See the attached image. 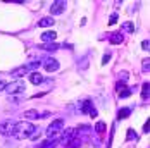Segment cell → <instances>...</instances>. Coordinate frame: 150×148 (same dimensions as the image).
<instances>
[{
  "label": "cell",
  "instance_id": "4316f807",
  "mask_svg": "<svg viewBox=\"0 0 150 148\" xmlns=\"http://www.w3.org/2000/svg\"><path fill=\"white\" fill-rule=\"evenodd\" d=\"M142 69H143L145 73H149V71H150V60H149V59L143 60V64H142Z\"/></svg>",
  "mask_w": 150,
  "mask_h": 148
},
{
  "label": "cell",
  "instance_id": "4fadbf2b",
  "mask_svg": "<svg viewBox=\"0 0 150 148\" xmlns=\"http://www.w3.org/2000/svg\"><path fill=\"white\" fill-rule=\"evenodd\" d=\"M57 143H59L57 138H50V140H45L43 143H40L36 148H55L57 147Z\"/></svg>",
  "mask_w": 150,
  "mask_h": 148
},
{
  "label": "cell",
  "instance_id": "30bf717a",
  "mask_svg": "<svg viewBox=\"0 0 150 148\" xmlns=\"http://www.w3.org/2000/svg\"><path fill=\"white\" fill-rule=\"evenodd\" d=\"M55 38H57V33L52 31V30L43 31V33H42V42H45V43H54Z\"/></svg>",
  "mask_w": 150,
  "mask_h": 148
},
{
  "label": "cell",
  "instance_id": "ac0fdd59",
  "mask_svg": "<svg viewBox=\"0 0 150 148\" xmlns=\"http://www.w3.org/2000/svg\"><path fill=\"white\" fill-rule=\"evenodd\" d=\"M149 90H150V83L145 81V83L142 85V98H143V100H149V95H150Z\"/></svg>",
  "mask_w": 150,
  "mask_h": 148
},
{
  "label": "cell",
  "instance_id": "5bb4252c",
  "mask_svg": "<svg viewBox=\"0 0 150 148\" xmlns=\"http://www.w3.org/2000/svg\"><path fill=\"white\" fill-rule=\"evenodd\" d=\"M109 42H110L112 45H121L122 42H124V36H122V33H110Z\"/></svg>",
  "mask_w": 150,
  "mask_h": 148
},
{
  "label": "cell",
  "instance_id": "603a6c76",
  "mask_svg": "<svg viewBox=\"0 0 150 148\" xmlns=\"http://www.w3.org/2000/svg\"><path fill=\"white\" fill-rule=\"evenodd\" d=\"M67 143H69V147L67 148H79L81 147V140H79V138H73V140L67 141Z\"/></svg>",
  "mask_w": 150,
  "mask_h": 148
},
{
  "label": "cell",
  "instance_id": "d4e9b609",
  "mask_svg": "<svg viewBox=\"0 0 150 148\" xmlns=\"http://www.w3.org/2000/svg\"><path fill=\"white\" fill-rule=\"evenodd\" d=\"M128 78H129L128 71H121V73H119V79H121V83H126V81H128Z\"/></svg>",
  "mask_w": 150,
  "mask_h": 148
},
{
  "label": "cell",
  "instance_id": "7c38bea8",
  "mask_svg": "<svg viewBox=\"0 0 150 148\" xmlns=\"http://www.w3.org/2000/svg\"><path fill=\"white\" fill-rule=\"evenodd\" d=\"M54 24H55V21H54V17H52V16L42 17V19L38 21V26H40V28H50V26H54Z\"/></svg>",
  "mask_w": 150,
  "mask_h": 148
},
{
  "label": "cell",
  "instance_id": "277c9868",
  "mask_svg": "<svg viewBox=\"0 0 150 148\" xmlns=\"http://www.w3.org/2000/svg\"><path fill=\"white\" fill-rule=\"evenodd\" d=\"M24 90H26V85H24L23 79H16V81L9 83V85L5 86V91H7L9 95H19V93H24Z\"/></svg>",
  "mask_w": 150,
  "mask_h": 148
},
{
  "label": "cell",
  "instance_id": "52a82bcc",
  "mask_svg": "<svg viewBox=\"0 0 150 148\" xmlns=\"http://www.w3.org/2000/svg\"><path fill=\"white\" fill-rule=\"evenodd\" d=\"M23 116L26 119H31V121H33V119H45V117H48L50 114H48V112H43V114H42V112H38V110H35V109H30V110H26Z\"/></svg>",
  "mask_w": 150,
  "mask_h": 148
},
{
  "label": "cell",
  "instance_id": "ba28073f",
  "mask_svg": "<svg viewBox=\"0 0 150 148\" xmlns=\"http://www.w3.org/2000/svg\"><path fill=\"white\" fill-rule=\"evenodd\" d=\"M43 67H45L47 73H55V71H59V62L55 59H45V62H43Z\"/></svg>",
  "mask_w": 150,
  "mask_h": 148
},
{
  "label": "cell",
  "instance_id": "9a60e30c",
  "mask_svg": "<svg viewBox=\"0 0 150 148\" xmlns=\"http://www.w3.org/2000/svg\"><path fill=\"white\" fill-rule=\"evenodd\" d=\"M30 81L33 83V85H42V83H43V76L38 73V71L30 73Z\"/></svg>",
  "mask_w": 150,
  "mask_h": 148
},
{
  "label": "cell",
  "instance_id": "3957f363",
  "mask_svg": "<svg viewBox=\"0 0 150 148\" xmlns=\"http://www.w3.org/2000/svg\"><path fill=\"white\" fill-rule=\"evenodd\" d=\"M64 129V119H55V121H52L50 124H48V128H47V136H48V140L50 138H55L57 133H60Z\"/></svg>",
  "mask_w": 150,
  "mask_h": 148
},
{
  "label": "cell",
  "instance_id": "9c48e42d",
  "mask_svg": "<svg viewBox=\"0 0 150 148\" xmlns=\"http://www.w3.org/2000/svg\"><path fill=\"white\" fill-rule=\"evenodd\" d=\"M93 109H95V107H93V104H91V100L79 102V105H78V112H81V114H90Z\"/></svg>",
  "mask_w": 150,
  "mask_h": 148
},
{
  "label": "cell",
  "instance_id": "1f68e13d",
  "mask_svg": "<svg viewBox=\"0 0 150 148\" xmlns=\"http://www.w3.org/2000/svg\"><path fill=\"white\" fill-rule=\"evenodd\" d=\"M5 86H7V83H5V81H0V91H4Z\"/></svg>",
  "mask_w": 150,
  "mask_h": 148
},
{
  "label": "cell",
  "instance_id": "8992f818",
  "mask_svg": "<svg viewBox=\"0 0 150 148\" xmlns=\"http://www.w3.org/2000/svg\"><path fill=\"white\" fill-rule=\"evenodd\" d=\"M66 11V2L64 0H55L50 4V14L52 16H59Z\"/></svg>",
  "mask_w": 150,
  "mask_h": 148
},
{
  "label": "cell",
  "instance_id": "6da1fadb",
  "mask_svg": "<svg viewBox=\"0 0 150 148\" xmlns=\"http://www.w3.org/2000/svg\"><path fill=\"white\" fill-rule=\"evenodd\" d=\"M36 131V128L28 122V121H23V122H16V128H14V134L17 140H28L33 136V133Z\"/></svg>",
  "mask_w": 150,
  "mask_h": 148
},
{
  "label": "cell",
  "instance_id": "7402d4cb",
  "mask_svg": "<svg viewBox=\"0 0 150 148\" xmlns=\"http://www.w3.org/2000/svg\"><path fill=\"white\" fill-rule=\"evenodd\" d=\"M122 31L133 33V31H135V24H133V21H126V23H122Z\"/></svg>",
  "mask_w": 150,
  "mask_h": 148
},
{
  "label": "cell",
  "instance_id": "7a4b0ae2",
  "mask_svg": "<svg viewBox=\"0 0 150 148\" xmlns=\"http://www.w3.org/2000/svg\"><path fill=\"white\" fill-rule=\"evenodd\" d=\"M40 66H42V62L33 60V62H28V64H24V66H19V67L12 69V71H11V76H12V78H16V79H19V78L26 76V74L38 71V67H40Z\"/></svg>",
  "mask_w": 150,
  "mask_h": 148
},
{
  "label": "cell",
  "instance_id": "83f0119b",
  "mask_svg": "<svg viewBox=\"0 0 150 148\" xmlns=\"http://www.w3.org/2000/svg\"><path fill=\"white\" fill-rule=\"evenodd\" d=\"M117 19H119V16L116 14V12H114V14H110V17H109V24H116V23H117Z\"/></svg>",
  "mask_w": 150,
  "mask_h": 148
},
{
  "label": "cell",
  "instance_id": "8fae6325",
  "mask_svg": "<svg viewBox=\"0 0 150 148\" xmlns=\"http://www.w3.org/2000/svg\"><path fill=\"white\" fill-rule=\"evenodd\" d=\"M73 138H76V131H74V128H67L66 131H62V136H60V141L67 143V141H71Z\"/></svg>",
  "mask_w": 150,
  "mask_h": 148
},
{
  "label": "cell",
  "instance_id": "f1b7e54d",
  "mask_svg": "<svg viewBox=\"0 0 150 148\" xmlns=\"http://www.w3.org/2000/svg\"><path fill=\"white\" fill-rule=\"evenodd\" d=\"M149 131H150V121L147 119V122L143 124V133H145V134H149Z\"/></svg>",
  "mask_w": 150,
  "mask_h": 148
},
{
  "label": "cell",
  "instance_id": "2e32d148",
  "mask_svg": "<svg viewBox=\"0 0 150 148\" xmlns=\"http://www.w3.org/2000/svg\"><path fill=\"white\" fill-rule=\"evenodd\" d=\"M129 114H131V109H129V107H121L119 110H117V119H119V121L128 119L129 117Z\"/></svg>",
  "mask_w": 150,
  "mask_h": 148
},
{
  "label": "cell",
  "instance_id": "d6986e66",
  "mask_svg": "<svg viewBox=\"0 0 150 148\" xmlns=\"http://www.w3.org/2000/svg\"><path fill=\"white\" fill-rule=\"evenodd\" d=\"M42 50H47V52H55V50H59V43H45V45H42L40 47Z\"/></svg>",
  "mask_w": 150,
  "mask_h": 148
},
{
  "label": "cell",
  "instance_id": "4dcf8cb0",
  "mask_svg": "<svg viewBox=\"0 0 150 148\" xmlns=\"http://www.w3.org/2000/svg\"><path fill=\"white\" fill-rule=\"evenodd\" d=\"M109 60H110V54H105L104 57H102V64H107Z\"/></svg>",
  "mask_w": 150,
  "mask_h": 148
},
{
  "label": "cell",
  "instance_id": "484cf974",
  "mask_svg": "<svg viewBox=\"0 0 150 148\" xmlns=\"http://www.w3.org/2000/svg\"><path fill=\"white\" fill-rule=\"evenodd\" d=\"M126 140H128V141H129V140H136V133L133 131V129H131V128L128 129V134H126Z\"/></svg>",
  "mask_w": 150,
  "mask_h": 148
},
{
  "label": "cell",
  "instance_id": "cb8c5ba5",
  "mask_svg": "<svg viewBox=\"0 0 150 148\" xmlns=\"http://www.w3.org/2000/svg\"><path fill=\"white\" fill-rule=\"evenodd\" d=\"M76 134H86L88 131H91L90 126H78V129H74Z\"/></svg>",
  "mask_w": 150,
  "mask_h": 148
},
{
  "label": "cell",
  "instance_id": "5b68a950",
  "mask_svg": "<svg viewBox=\"0 0 150 148\" xmlns=\"http://www.w3.org/2000/svg\"><path fill=\"white\" fill-rule=\"evenodd\" d=\"M14 128H16V121L7 119V121L0 122V134H4V136H12V134H14Z\"/></svg>",
  "mask_w": 150,
  "mask_h": 148
},
{
  "label": "cell",
  "instance_id": "f546056e",
  "mask_svg": "<svg viewBox=\"0 0 150 148\" xmlns=\"http://www.w3.org/2000/svg\"><path fill=\"white\" fill-rule=\"evenodd\" d=\"M149 47H150L149 40H143V42H142V48H143V50H147V52H149Z\"/></svg>",
  "mask_w": 150,
  "mask_h": 148
},
{
  "label": "cell",
  "instance_id": "ffe728a7",
  "mask_svg": "<svg viewBox=\"0 0 150 148\" xmlns=\"http://www.w3.org/2000/svg\"><path fill=\"white\" fill-rule=\"evenodd\" d=\"M131 95H133V88H124V90H121V91H117V97L119 98H128Z\"/></svg>",
  "mask_w": 150,
  "mask_h": 148
},
{
  "label": "cell",
  "instance_id": "44dd1931",
  "mask_svg": "<svg viewBox=\"0 0 150 148\" xmlns=\"http://www.w3.org/2000/svg\"><path fill=\"white\" fill-rule=\"evenodd\" d=\"M86 67H88V55L81 57V59H79V62H78V69H79V71H85Z\"/></svg>",
  "mask_w": 150,
  "mask_h": 148
},
{
  "label": "cell",
  "instance_id": "e0dca14e",
  "mask_svg": "<svg viewBox=\"0 0 150 148\" xmlns=\"http://www.w3.org/2000/svg\"><path fill=\"white\" fill-rule=\"evenodd\" d=\"M105 129H107V126H105L104 121H98L97 124H95V133L98 134V136H102L105 133Z\"/></svg>",
  "mask_w": 150,
  "mask_h": 148
}]
</instances>
